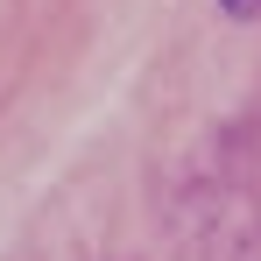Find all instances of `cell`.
<instances>
[{
  "label": "cell",
  "mask_w": 261,
  "mask_h": 261,
  "mask_svg": "<svg viewBox=\"0 0 261 261\" xmlns=\"http://www.w3.org/2000/svg\"><path fill=\"white\" fill-rule=\"evenodd\" d=\"M226 14H240V21H261V0H226Z\"/></svg>",
  "instance_id": "obj_1"
}]
</instances>
